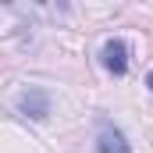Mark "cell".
<instances>
[{
    "instance_id": "cell-1",
    "label": "cell",
    "mask_w": 153,
    "mask_h": 153,
    "mask_svg": "<svg viewBox=\"0 0 153 153\" xmlns=\"http://www.w3.org/2000/svg\"><path fill=\"white\" fill-rule=\"evenodd\" d=\"M96 150L100 153H132V146H128L125 132L117 128L114 121L100 117V121H96Z\"/></svg>"
},
{
    "instance_id": "cell-2",
    "label": "cell",
    "mask_w": 153,
    "mask_h": 153,
    "mask_svg": "<svg viewBox=\"0 0 153 153\" xmlns=\"http://www.w3.org/2000/svg\"><path fill=\"white\" fill-rule=\"evenodd\" d=\"M18 111L25 117H32V121H43L50 114V93L39 89V85H29L25 93H18Z\"/></svg>"
},
{
    "instance_id": "cell-3",
    "label": "cell",
    "mask_w": 153,
    "mask_h": 153,
    "mask_svg": "<svg viewBox=\"0 0 153 153\" xmlns=\"http://www.w3.org/2000/svg\"><path fill=\"white\" fill-rule=\"evenodd\" d=\"M100 61H103V68L114 78H121L128 71V43H125V39H107L103 50H100Z\"/></svg>"
},
{
    "instance_id": "cell-4",
    "label": "cell",
    "mask_w": 153,
    "mask_h": 153,
    "mask_svg": "<svg viewBox=\"0 0 153 153\" xmlns=\"http://www.w3.org/2000/svg\"><path fill=\"white\" fill-rule=\"evenodd\" d=\"M146 85H150V89H153V71H150V75H146Z\"/></svg>"
}]
</instances>
